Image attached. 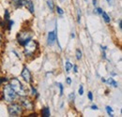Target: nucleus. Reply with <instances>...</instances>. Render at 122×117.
<instances>
[{
  "mask_svg": "<svg viewBox=\"0 0 122 117\" xmlns=\"http://www.w3.org/2000/svg\"><path fill=\"white\" fill-rule=\"evenodd\" d=\"M118 27H119V29H120V30L122 29V21H121V19H119V21H118Z\"/></svg>",
  "mask_w": 122,
  "mask_h": 117,
  "instance_id": "obj_32",
  "label": "nucleus"
},
{
  "mask_svg": "<svg viewBox=\"0 0 122 117\" xmlns=\"http://www.w3.org/2000/svg\"><path fill=\"white\" fill-rule=\"evenodd\" d=\"M38 48H39V45H38V42L36 40H32L30 39L27 43L24 46V54L25 56H33L36 52L38 51Z\"/></svg>",
  "mask_w": 122,
  "mask_h": 117,
  "instance_id": "obj_4",
  "label": "nucleus"
},
{
  "mask_svg": "<svg viewBox=\"0 0 122 117\" xmlns=\"http://www.w3.org/2000/svg\"><path fill=\"white\" fill-rule=\"evenodd\" d=\"M102 19H103V21L106 23V24H110V22H111V18H110V16L107 14L105 11H102Z\"/></svg>",
  "mask_w": 122,
  "mask_h": 117,
  "instance_id": "obj_13",
  "label": "nucleus"
},
{
  "mask_svg": "<svg viewBox=\"0 0 122 117\" xmlns=\"http://www.w3.org/2000/svg\"><path fill=\"white\" fill-rule=\"evenodd\" d=\"M2 95H3V98L4 100H6L7 102H13L17 98V94L14 92V90L10 87V84H7L3 87V91H2Z\"/></svg>",
  "mask_w": 122,
  "mask_h": 117,
  "instance_id": "obj_3",
  "label": "nucleus"
},
{
  "mask_svg": "<svg viewBox=\"0 0 122 117\" xmlns=\"http://www.w3.org/2000/svg\"><path fill=\"white\" fill-rule=\"evenodd\" d=\"M78 18H77V22L78 23H80V21H81V12H80V10H78V16H77Z\"/></svg>",
  "mask_w": 122,
  "mask_h": 117,
  "instance_id": "obj_29",
  "label": "nucleus"
},
{
  "mask_svg": "<svg viewBox=\"0 0 122 117\" xmlns=\"http://www.w3.org/2000/svg\"><path fill=\"white\" fill-rule=\"evenodd\" d=\"M1 41H2V37H1V34H0V43H1Z\"/></svg>",
  "mask_w": 122,
  "mask_h": 117,
  "instance_id": "obj_38",
  "label": "nucleus"
},
{
  "mask_svg": "<svg viewBox=\"0 0 122 117\" xmlns=\"http://www.w3.org/2000/svg\"><path fill=\"white\" fill-rule=\"evenodd\" d=\"M78 94L80 96H83V94H84V87H83V85H80V87L78 89Z\"/></svg>",
  "mask_w": 122,
  "mask_h": 117,
  "instance_id": "obj_22",
  "label": "nucleus"
},
{
  "mask_svg": "<svg viewBox=\"0 0 122 117\" xmlns=\"http://www.w3.org/2000/svg\"><path fill=\"white\" fill-rule=\"evenodd\" d=\"M56 12H57V13H58L59 15H63V14H64V10L61 9L59 6H56Z\"/></svg>",
  "mask_w": 122,
  "mask_h": 117,
  "instance_id": "obj_20",
  "label": "nucleus"
},
{
  "mask_svg": "<svg viewBox=\"0 0 122 117\" xmlns=\"http://www.w3.org/2000/svg\"><path fill=\"white\" fill-rule=\"evenodd\" d=\"M25 6V8L27 9V10H29L30 13H32V14L34 13V4L32 3V1H30V0H26Z\"/></svg>",
  "mask_w": 122,
  "mask_h": 117,
  "instance_id": "obj_10",
  "label": "nucleus"
},
{
  "mask_svg": "<svg viewBox=\"0 0 122 117\" xmlns=\"http://www.w3.org/2000/svg\"><path fill=\"white\" fill-rule=\"evenodd\" d=\"M47 5H48V7H49L50 10H51V11H53V10H54V9H55L54 2H53L52 0H48V1H47Z\"/></svg>",
  "mask_w": 122,
  "mask_h": 117,
  "instance_id": "obj_15",
  "label": "nucleus"
},
{
  "mask_svg": "<svg viewBox=\"0 0 122 117\" xmlns=\"http://www.w3.org/2000/svg\"><path fill=\"white\" fill-rule=\"evenodd\" d=\"M31 91H32V95H36V98H38L39 97V95H38V93H37V90L34 88V86H31Z\"/></svg>",
  "mask_w": 122,
  "mask_h": 117,
  "instance_id": "obj_23",
  "label": "nucleus"
},
{
  "mask_svg": "<svg viewBox=\"0 0 122 117\" xmlns=\"http://www.w3.org/2000/svg\"><path fill=\"white\" fill-rule=\"evenodd\" d=\"M21 76H22V78L24 79V81L26 82L27 83H30L31 82H32V75H31V72L26 67H24V68H23Z\"/></svg>",
  "mask_w": 122,
  "mask_h": 117,
  "instance_id": "obj_7",
  "label": "nucleus"
},
{
  "mask_svg": "<svg viewBox=\"0 0 122 117\" xmlns=\"http://www.w3.org/2000/svg\"><path fill=\"white\" fill-rule=\"evenodd\" d=\"M10 20V12L8 10H5V15H4V21H9Z\"/></svg>",
  "mask_w": 122,
  "mask_h": 117,
  "instance_id": "obj_19",
  "label": "nucleus"
},
{
  "mask_svg": "<svg viewBox=\"0 0 122 117\" xmlns=\"http://www.w3.org/2000/svg\"><path fill=\"white\" fill-rule=\"evenodd\" d=\"M56 85L59 87V91H60V96H62V95H63V89H64V87H63V84H62V83H56Z\"/></svg>",
  "mask_w": 122,
  "mask_h": 117,
  "instance_id": "obj_21",
  "label": "nucleus"
},
{
  "mask_svg": "<svg viewBox=\"0 0 122 117\" xmlns=\"http://www.w3.org/2000/svg\"><path fill=\"white\" fill-rule=\"evenodd\" d=\"M105 81H106V80H105L104 78H102V83H105Z\"/></svg>",
  "mask_w": 122,
  "mask_h": 117,
  "instance_id": "obj_36",
  "label": "nucleus"
},
{
  "mask_svg": "<svg viewBox=\"0 0 122 117\" xmlns=\"http://www.w3.org/2000/svg\"><path fill=\"white\" fill-rule=\"evenodd\" d=\"M74 37H75V35L72 33V34H71V38H74Z\"/></svg>",
  "mask_w": 122,
  "mask_h": 117,
  "instance_id": "obj_37",
  "label": "nucleus"
},
{
  "mask_svg": "<svg viewBox=\"0 0 122 117\" xmlns=\"http://www.w3.org/2000/svg\"><path fill=\"white\" fill-rule=\"evenodd\" d=\"M25 1L26 0H12L11 3H12V5H13V7L15 9H20V8L25 6Z\"/></svg>",
  "mask_w": 122,
  "mask_h": 117,
  "instance_id": "obj_9",
  "label": "nucleus"
},
{
  "mask_svg": "<svg viewBox=\"0 0 122 117\" xmlns=\"http://www.w3.org/2000/svg\"><path fill=\"white\" fill-rule=\"evenodd\" d=\"M34 34L33 32L29 29L23 30L18 33L17 35V42L20 44L21 46H25L30 39H32Z\"/></svg>",
  "mask_w": 122,
  "mask_h": 117,
  "instance_id": "obj_2",
  "label": "nucleus"
},
{
  "mask_svg": "<svg viewBox=\"0 0 122 117\" xmlns=\"http://www.w3.org/2000/svg\"><path fill=\"white\" fill-rule=\"evenodd\" d=\"M56 27L55 31H51L48 33V36H47V43L48 45H54V43L56 42V39H57V34H56Z\"/></svg>",
  "mask_w": 122,
  "mask_h": 117,
  "instance_id": "obj_8",
  "label": "nucleus"
},
{
  "mask_svg": "<svg viewBox=\"0 0 122 117\" xmlns=\"http://www.w3.org/2000/svg\"><path fill=\"white\" fill-rule=\"evenodd\" d=\"M107 1V3L110 5V6H112L113 4H114V0H106Z\"/></svg>",
  "mask_w": 122,
  "mask_h": 117,
  "instance_id": "obj_33",
  "label": "nucleus"
},
{
  "mask_svg": "<svg viewBox=\"0 0 122 117\" xmlns=\"http://www.w3.org/2000/svg\"><path fill=\"white\" fill-rule=\"evenodd\" d=\"M92 2H93V5H94V6H96V5H97V0H93Z\"/></svg>",
  "mask_w": 122,
  "mask_h": 117,
  "instance_id": "obj_35",
  "label": "nucleus"
},
{
  "mask_svg": "<svg viewBox=\"0 0 122 117\" xmlns=\"http://www.w3.org/2000/svg\"><path fill=\"white\" fill-rule=\"evenodd\" d=\"M28 116H37V113H36V112H35V113H30Z\"/></svg>",
  "mask_w": 122,
  "mask_h": 117,
  "instance_id": "obj_34",
  "label": "nucleus"
},
{
  "mask_svg": "<svg viewBox=\"0 0 122 117\" xmlns=\"http://www.w3.org/2000/svg\"><path fill=\"white\" fill-rule=\"evenodd\" d=\"M8 112H9L10 116H20L24 112V108L19 103L10 102V104L8 106Z\"/></svg>",
  "mask_w": 122,
  "mask_h": 117,
  "instance_id": "obj_5",
  "label": "nucleus"
},
{
  "mask_svg": "<svg viewBox=\"0 0 122 117\" xmlns=\"http://www.w3.org/2000/svg\"><path fill=\"white\" fill-rule=\"evenodd\" d=\"M95 11H96V13H98V14H102V10L101 8H97V9L95 10Z\"/></svg>",
  "mask_w": 122,
  "mask_h": 117,
  "instance_id": "obj_27",
  "label": "nucleus"
},
{
  "mask_svg": "<svg viewBox=\"0 0 122 117\" xmlns=\"http://www.w3.org/2000/svg\"><path fill=\"white\" fill-rule=\"evenodd\" d=\"M105 109H106V112H107V113H108L109 116H111V117L114 116V114H113V109H112L110 106H106Z\"/></svg>",
  "mask_w": 122,
  "mask_h": 117,
  "instance_id": "obj_16",
  "label": "nucleus"
},
{
  "mask_svg": "<svg viewBox=\"0 0 122 117\" xmlns=\"http://www.w3.org/2000/svg\"><path fill=\"white\" fill-rule=\"evenodd\" d=\"M87 98H88V99H89L90 101H92V100H93V94H92V92H90V91H89V92L87 93Z\"/></svg>",
  "mask_w": 122,
  "mask_h": 117,
  "instance_id": "obj_26",
  "label": "nucleus"
},
{
  "mask_svg": "<svg viewBox=\"0 0 122 117\" xmlns=\"http://www.w3.org/2000/svg\"><path fill=\"white\" fill-rule=\"evenodd\" d=\"M71 68H72V64L68 60V61L65 63V69H66V72L69 73V72L71 70Z\"/></svg>",
  "mask_w": 122,
  "mask_h": 117,
  "instance_id": "obj_14",
  "label": "nucleus"
},
{
  "mask_svg": "<svg viewBox=\"0 0 122 117\" xmlns=\"http://www.w3.org/2000/svg\"><path fill=\"white\" fill-rule=\"evenodd\" d=\"M41 114L42 117H50L51 116V112H50V109L48 107L42 108V110L41 111Z\"/></svg>",
  "mask_w": 122,
  "mask_h": 117,
  "instance_id": "obj_11",
  "label": "nucleus"
},
{
  "mask_svg": "<svg viewBox=\"0 0 122 117\" xmlns=\"http://www.w3.org/2000/svg\"><path fill=\"white\" fill-rule=\"evenodd\" d=\"M20 102L21 105L23 106V108L26 111H33L35 106H34V102L31 100L30 98H28L26 96L25 97H21V99H20Z\"/></svg>",
  "mask_w": 122,
  "mask_h": 117,
  "instance_id": "obj_6",
  "label": "nucleus"
},
{
  "mask_svg": "<svg viewBox=\"0 0 122 117\" xmlns=\"http://www.w3.org/2000/svg\"><path fill=\"white\" fill-rule=\"evenodd\" d=\"M74 98H75V96H74V93L72 92V93H71V94H70V96H69V99H70L71 101H73V100H74Z\"/></svg>",
  "mask_w": 122,
  "mask_h": 117,
  "instance_id": "obj_24",
  "label": "nucleus"
},
{
  "mask_svg": "<svg viewBox=\"0 0 122 117\" xmlns=\"http://www.w3.org/2000/svg\"><path fill=\"white\" fill-rule=\"evenodd\" d=\"M7 22H8V24H6V25H8V26H7V29L10 31V30L11 29V27H12L14 22H13L12 20H9V21H7Z\"/></svg>",
  "mask_w": 122,
  "mask_h": 117,
  "instance_id": "obj_17",
  "label": "nucleus"
},
{
  "mask_svg": "<svg viewBox=\"0 0 122 117\" xmlns=\"http://www.w3.org/2000/svg\"><path fill=\"white\" fill-rule=\"evenodd\" d=\"M60 1H64V0H60Z\"/></svg>",
  "mask_w": 122,
  "mask_h": 117,
  "instance_id": "obj_39",
  "label": "nucleus"
},
{
  "mask_svg": "<svg viewBox=\"0 0 122 117\" xmlns=\"http://www.w3.org/2000/svg\"><path fill=\"white\" fill-rule=\"evenodd\" d=\"M105 83H106L107 84H109V85H112L113 87L117 88V86H118V83L112 78V77H110V78H108L106 81H105Z\"/></svg>",
  "mask_w": 122,
  "mask_h": 117,
  "instance_id": "obj_12",
  "label": "nucleus"
},
{
  "mask_svg": "<svg viewBox=\"0 0 122 117\" xmlns=\"http://www.w3.org/2000/svg\"><path fill=\"white\" fill-rule=\"evenodd\" d=\"M10 87L14 90V92L17 94V96H20V97L27 96V90L25 88V86L23 85V83L17 78H12L10 80Z\"/></svg>",
  "mask_w": 122,
  "mask_h": 117,
  "instance_id": "obj_1",
  "label": "nucleus"
},
{
  "mask_svg": "<svg viewBox=\"0 0 122 117\" xmlns=\"http://www.w3.org/2000/svg\"><path fill=\"white\" fill-rule=\"evenodd\" d=\"M8 81H9L8 78H6V77H0V84H2L5 82H8Z\"/></svg>",
  "mask_w": 122,
  "mask_h": 117,
  "instance_id": "obj_25",
  "label": "nucleus"
},
{
  "mask_svg": "<svg viewBox=\"0 0 122 117\" xmlns=\"http://www.w3.org/2000/svg\"><path fill=\"white\" fill-rule=\"evenodd\" d=\"M91 110H93V111H98V110H99V108H98V106H97V105H92Z\"/></svg>",
  "mask_w": 122,
  "mask_h": 117,
  "instance_id": "obj_30",
  "label": "nucleus"
},
{
  "mask_svg": "<svg viewBox=\"0 0 122 117\" xmlns=\"http://www.w3.org/2000/svg\"><path fill=\"white\" fill-rule=\"evenodd\" d=\"M75 54H76V59H77V60H81V59H82V57H83V55H82V52H81L79 49H77V50H76Z\"/></svg>",
  "mask_w": 122,
  "mask_h": 117,
  "instance_id": "obj_18",
  "label": "nucleus"
},
{
  "mask_svg": "<svg viewBox=\"0 0 122 117\" xmlns=\"http://www.w3.org/2000/svg\"><path fill=\"white\" fill-rule=\"evenodd\" d=\"M72 68H73V72H74V73H77V72H78V68H77L76 65L72 66Z\"/></svg>",
  "mask_w": 122,
  "mask_h": 117,
  "instance_id": "obj_31",
  "label": "nucleus"
},
{
  "mask_svg": "<svg viewBox=\"0 0 122 117\" xmlns=\"http://www.w3.org/2000/svg\"><path fill=\"white\" fill-rule=\"evenodd\" d=\"M66 83H67V84L71 85V79L70 77H68V78H67V80H66Z\"/></svg>",
  "mask_w": 122,
  "mask_h": 117,
  "instance_id": "obj_28",
  "label": "nucleus"
}]
</instances>
